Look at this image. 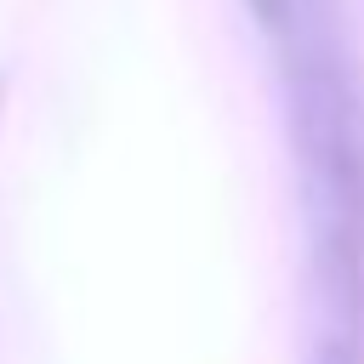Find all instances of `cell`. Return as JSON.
I'll return each instance as SVG.
<instances>
[{
    "label": "cell",
    "mask_w": 364,
    "mask_h": 364,
    "mask_svg": "<svg viewBox=\"0 0 364 364\" xmlns=\"http://www.w3.org/2000/svg\"><path fill=\"white\" fill-rule=\"evenodd\" d=\"M284 85L330 336L358 347L364 318V91L341 28V0H245Z\"/></svg>",
    "instance_id": "cell-1"
},
{
    "label": "cell",
    "mask_w": 364,
    "mask_h": 364,
    "mask_svg": "<svg viewBox=\"0 0 364 364\" xmlns=\"http://www.w3.org/2000/svg\"><path fill=\"white\" fill-rule=\"evenodd\" d=\"M318 364H358V347H353V341H336V336H324V347H318Z\"/></svg>",
    "instance_id": "cell-2"
}]
</instances>
